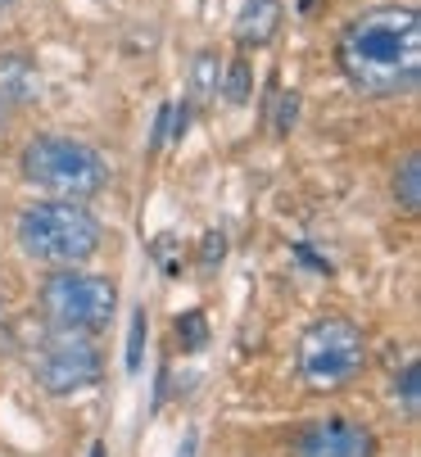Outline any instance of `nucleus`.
<instances>
[{
    "label": "nucleus",
    "instance_id": "obj_16",
    "mask_svg": "<svg viewBox=\"0 0 421 457\" xmlns=\"http://www.w3.org/2000/svg\"><path fill=\"white\" fill-rule=\"evenodd\" d=\"M5 122H10V113H5V104H0V137H5Z\"/></svg>",
    "mask_w": 421,
    "mask_h": 457
},
{
    "label": "nucleus",
    "instance_id": "obj_6",
    "mask_svg": "<svg viewBox=\"0 0 421 457\" xmlns=\"http://www.w3.org/2000/svg\"><path fill=\"white\" fill-rule=\"evenodd\" d=\"M32 376L46 395L63 399V395H82L105 376V358L96 336L87 331H63V326H50V336L32 349Z\"/></svg>",
    "mask_w": 421,
    "mask_h": 457
},
{
    "label": "nucleus",
    "instance_id": "obj_2",
    "mask_svg": "<svg viewBox=\"0 0 421 457\" xmlns=\"http://www.w3.org/2000/svg\"><path fill=\"white\" fill-rule=\"evenodd\" d=\"M14 245L41 268H87L105 245V227L78 200H32L14 218Z\"/></svg>",
    "mask_w": 421,
    "mask_h": 457
},
{
    "label": "nucleus",
    "instance_id": "obj_17",
    "mask_svg": "<svg viewBox=\"0 0 421 457\" xmlns=\"http://www.w3.org/2000/svg\"><path fill=\"white\" fill-rule=\"evenodd\" d=\"M91 457H105V444H96V448H91Z\"/></svg>",
    "mask_w": 421,
    "mask_h": 457
},
{
    "label": "nucleus",
    "instance_id": "obj_8",
    "mask_svg": "<svg viewBox=\"0 0 421 457\" xmlns=\"http://www.w3.org/2000/svg\"><path fill=\"white\" fill-rule=\"evenodd\" d=\"M41 96V73L28 54H0V104H32Z\"/></svg>",
    "mask_w": 421,
    "mask_h": 457
},
{
    "label": "nucleus",
    "instance_id": "obj_10",
    "mask_svg": "<svg viewBox=\"0 0 421 457\" xmlns=\"http://www.w3.org/2000/svg\"><path fill=\"white\" fill-rule=\"evenodd\" d=\"M390 195H394V204H399L408 218H417V213H421V150H408V154L394 163Z\"/></svg>",
    "mask_w": 421,
    "mask_h": 457
},
{
    "label": "nucleus",
    "instance_id": "obj_9",
    "mask_svg": "<svg viewBox=\"0 0 421 457\" xmlns=\"http://www.w3.org/2000/svg\"><path fill=\"white\" fill-rule=\"evenodd\" d=\"M281 14H286V10H281V0H245V10L236 19V41L245 50H263L276 37Z\"/></svg>",
    "mask_w": 421,
    "mask_h": 457
},
{
    "label": "nucleus",
    "instance_id": "obj_3",
    "mask_svg": "<svg viewBox=\"0 0 421 457\" xmlns=\"http://www.w3.org/2000/svg\"><path fill=\"white\" fill-rule=\"evenodd\" d=\"M19 172L32 190L50 195V200H96V195L109 186V159L63 132H37L23 154H19Z\"/></svg>",
    "mask_w": 421,
    "mask_h": 457
},
{
    "label": "nucleus",
    "instance_id": "obj_11",
    "mask_svg": "<svg viewBox=\"0 0 421 457\" xmlns=\"http://www.w3.org/2000/svg\"><path fill=\"white\" fill-rule=\"evenodd\" d=\"M190 91L199 104H214L223 96V59L214 50H199L195 54V69H190Z\"/></svg>",
    "mask_w": 421,
    "mask_h": 457
},
{
    "label": "nucleus",
    "instance_id": "obj_14",
    "mask_svg": "<svg viewBox=\"0 0 421 457\" xmlns=\"http://www.w3.org/2000/svg\"><path fill=\"white\" fill-rule=\"evenodd\" d=\"M223 82H227V87H223L227 100H232V104H245V100H249V63H245V59H232L227 69H223Z\"/></svg>",
    "mask_w": 421,
    "mask_h": 457
},
{
    "label": "nucleus",
    "instance_id": "obj_5",
    "mask_svg": "<svg viewBox=\"0 0 421 457\" xmlns=\"http://www.w3.org/2000/svg\"><path fill=\"white\" fill-rule=\"evenodd\" d=\"M367 367V336L349 317H317L299 336V376L313 395L344 389Z\"/></svg>",
    "mask_w": 421,
    "mask_h": 457
},
{
    "label": "nucleus",
    "instance_id": "obj_7",
    "mask_svg": "<svg viewBox=\"0 0 421 457\" xmlns=\"http://www.w3.org/2000/svg\"><path fill=\"white\" fill-rule=\"evenodd\" d=\"M372 453H376L372 435L349 417L304 421L299 435L290 439V457H372Z\"/></svg>",
    "mask_w": 421,
    "mask_h": 457
},
{
    "label": "nucleus",
    "instance_id": "obj_4",
    "mask_svg": "<svg viewBox=\"0 0 421 457\" xmlns=\"http://www.w3.org/2000/svg\"><path fill=\"white\" fill-rule=\"evenodd\" d=\"M37 303L50 326L100 336L118 312V281L87 268H50V277L37 290Z\"/></svg>",
    "mask_w": 421,
    "mask_h": 457
},
{
    "label": "nucleus",
    "instance_id": "obj_12",
    "mask_svg": "<svg viewBox=\"0 0 421 457\" xmlns=\"http://www.w3.org/2000/svg\"><path fill=\"white\" fill-rule=\"evenodd\" d=\"M394 399H403V412L408 417H417V403H421V367H417V358L403 367V376L394 380Z\"/></svg>",
    "mask_w": 421,
    "mask_h": 457
},
{
    "label": "nucleus",
    "instance_id": "obj_1",
    "mask_svg": "<svg viewBox=\"0 0 421 457\" xmlns=\"http://www.w3.org/2000/svg\"><path fill=\"white\" fill-rule=\"evenodd\" d=\"M344 82L372 100H403L421 87V14L417 5H376L354 14L335 37Z\"/></svg>",
    "mask_w": 421,
    "mask_h": 457
},
{
    "label": "nucleus",
    "instance_id": "obj_13",
    "mask_svg": "<svg viewBox=\"0 0 421 457\" xmlns=\"http://www.w3.org/2000/svg\"><path fill=\"white\" fill-rule=\"evenodd\" d=\"M146 331H150V317H146V308H136L131 331H127V371L131 376L140 371V358H146Z\"/></svg>",
    "mask_w": 421,
    "mask_h": 457
},
{
    "label": "nucleus",
    "instance_id": "obj_15",
    "mask_svg": "<svg viewBox=\"0 0 421 457\" xmlns=\"http://www.w3.org/2000/svg\"><path fill=\"white\" fill-rule=\"evenodd\" d=\"M177 340H181L186 349H199V345L208 340V326H204V312H186V317H177Z\"/></svg>",
    "mask_w": 421,
    "mask_h": 457
},
{
    "label": "nucleus",
    "instance_id": "obj_18",
    "mask_svg": "<svg viewBox=\"0 0 421 457\" xmlns=\"http://www.w3.org/2000/svg\"><path fill=\"white\" fill-rule=\"evenodd\" d=\"M10 5H14V0H0V10H10Z\"/></svg>",
    "mask_w": 421,
    "mask_h": 457
}]
</instances>
